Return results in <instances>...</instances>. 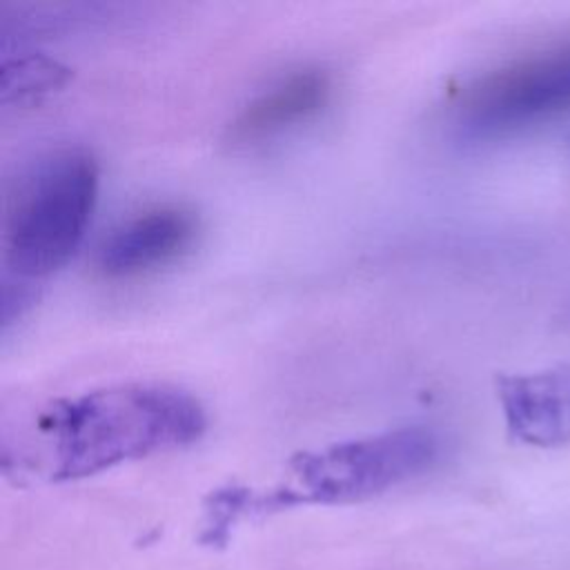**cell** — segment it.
Masks as SVG:
<instances>
[{
  "mask_svg": "<svg viewBox=\"0 0 570 570\" xmlns=\"http://www.w3.org/2000/svg\"><path fill=\"white\" fill-rule=\"evenodd\" d=\"M205 423L203 405L180 387L122 383L56 401L38 419V432L51 479L65 481L187 445Z\"/></svg>",
  "mask_w": 570,
  "mask_h": 570,
  "instance_id": "6da1fadb",
  "label": "cell"
},
{
  "mask_svg": "<svg viewBox=\"0 0 570 570\" xmlns=\"http://www.w3.org/2000/svg\"><path fill=\"white\" fill-rule=\"evenodd\" d=\"M96 194L98 165L85 149H60L36 163L7 205V267L20 278L60 269L85 238Z\"/></svg>",
  "mask_w": 570,
  "mask_h": 570,
  "instance_id": "7a4b0ae2",
  "label": "cell"
},
{
  "mask_svg": "<svg viewBox=\"0 0 570 570\" xmlns=\"http://www.w3.org/2000/svg\"><path fill=\"white\" fill-rule=\"evenodd\" d=\"M570 114V33L525 49L470 80L454 102V131L497 142Z\"/></svg>",
  "mask_w": 570,
  "mask_h": 570,
  "instance_id": "3957f363",
  "label": "cell"
},
{
  "mask_svg": "<svg viewBox=\"0 0 570 570\" xmlns=\"http://www.w3.org/2000/svg\"><path fill=\"white\" fill-rule=\"evenodd\" d=\"M439 450L432 430L407 425L301 452L289 461L292 483L267 497L265 505L367 499L425 472Z\"/></svg>",
  "mask_w": 570,
  "mask_h": 570,
  "instance_id": "277c9868",
  "label": "cell"
},
{
  "mask_svg": "<svg viewBox=\"0 0 570 570\" xmlns=\"http://www.w3.org/2000/svg\"><path fill=\"white\" fill-rule=\"evenodd\" d=\"M508 432L528 445H570V363L503 376L497 387Z\"/></svg>",
  "mask_w": 570,
  "mask_h": 570,
  "instance_id": "5b68a950",
  "label": "cell"
},
{
  "mask_svg": "<svg viewBox=\"0 0 570 570\" xmlns=\"http://www.w3.org/2000/svg\"><path fill=\"white\" fill-rule=\"evenodd\" d=\"M189 212L174 205L145 209L114 227L96 249V265L105 276H136L176 258L194 238Z\"/></svg>",
  "mask_w": 570,
  "mask_h": 570,
  "instance_id": "8992f818",
  "label": "cell"
},
{
  "mask_svg": "<svg viewBox=\"0 0 570 570\" xmlns=\"http://www.w3.org/2000/svg\"><path fill=\"white\" fill-rule=\"evenodd\" d=\"M330 76L318 67L294 69L256 91L229 120L232 145H258L316 116L330 100Z\"/></svg>",
  "mask_w": 570,
  "mask_h": 570,
  "instance_id": "52a82bcc",
  "label": "cell"
},
{
  "mask_svg": "<svg viewBox=\"0 0 570 570\" xmlns=\"http://www.w3.org/2000/svg\"><path fill=\"white\" fill-rule=\"evenodd\" d=\"M62 76H65V69L51 60H42V58L16 60L13 65H4L2 69V98H9L11 91L20 96L31 91H42L60 82Z\"/></svg>",
  "mask_w": 570,
  "mask_h": 570,
  "instance_id": "ba28073f",
  "label": "cell"
}]
</instances>
